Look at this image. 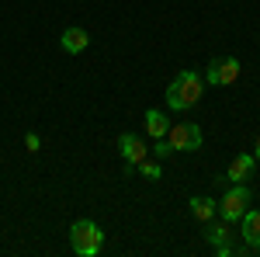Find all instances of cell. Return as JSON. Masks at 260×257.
I'll use <instances>...</instances> for the list:
<instances>
[{
  "label": "cell",
  "mask_w": 260,
  "mask_h": 257,
  "mask_svg": "<svg viewBox=\"0 0 260 257\" xmlns=\"http://www.w3.org/2000/svg\"><path fill=\"white\" fill-rule=\"evenodd\" d=\"M198 101H201V77L191 73V70L177 73L174 83L167 87V104H170L174 111H187V108H194Z\"/></svg>",
  "instance_id": "1"
},
{
  "label": "cell",
  "mask_w": 260,
  "mask_h": 257,
  "mask_svg": "<svg viewBox=\"0 0 260 257\" xmlns=\"http://www.w3.org/2000/svg\"><path fill=\"white\" fill-rule=\"evenodd\" d=\"M101 243H104V233H101L98 222H90V219H77V222L70 226V247H73V254H77V257L101 254Z\"/></svg>",
  "instance_id": "2"
},
{
  "label": "cell",
  "mask_w": 260,
  "mask_h": 257,
  "mask_svg": "<svg viewBox=\"0 0 260 257\" xmlns=\"http://www.w3.org/2000/svg\"><path fill=\"white\" fill-rule=\"evenodd\" d=\"M246 209H250V188H246V184H233L219 202V216L225 219V222H236Z\"/></svg>",
  "instance_id": "3"
},
{
  "label": "cell",
  "mask_w": 260,
  "mask_h": 257,
  "mask_svg": "<svg viewBox=\"0 0 260 257\" xmlns=\"http://www.w3.org/2000/svg\"><path fill=\"white\" fill-rule=\"evenodd\" d=\"M167 142H170L174 150L194 153V150H201V129L194 122H177V125L167 129Z\"/></svg>",
  "instance_id": "4"
},
{
  "label": "cell",
  "mask_w": 260,
  "mask_h": 257,
  "mask_svg": "<svg viewBox=\"0 0 260 257\" xmlns=\"http://www.w3.org/2000/svg\"><path fill=\"white\" fill-rule=\"evenodd\" d=\"M236 77H240V60H236V56L212 60V63H208V70H205V80H208L212 87H225V83H233Z\"/></svg>",
  "instance_id": "5"
},
{
  "label": "cell",
  "mask_w": 260,
  "mask_h": 257,
  "mask_svg": "<svg viewBox=\"0 0 260 257\" xmlns=\"http://www.w3.org/2000/svg\"><path fill=\"white\" fill-rule=\"evenodd\" d=\"M118 150H121V157H125V163H139V160H146V142H142L136 132H125V136L118 139Z\"/></svg>",
  "instance_id": "6"
},
{
  "label": "cell",
  "mask_w": 260,
  "mask_h": 257,
  "mask_svg": "<svg viewBox=\"0 0 260 257\" xmlns=\"http://www.w3.org/2000/svg\"><path fill=\"white\" fill-rule=\"evenodd\" d=\"M240 222H243V240H246V247L260 254V212L246 209V212L240 216Z\"/></svg>",
  "instance_id": "7"
},
{
  "label": "cell",
  "mask_w": 260,
  "mask_h": 257,
  "mask_svg": "<svg viewBox=\"0 0 260 257\" xmlns=\"http://www.w3.org/2000/svg\"><path fill=\"white\" fill-rule=\"evenodd\" d=\"M253 163H257V157H250V153H240V157L229 163V170H225V178L233 181V184H243V181L253 174Z\"/></svg>",
  "instance_id": "8"
},
{
  "label": "cell",
  "mask_w": 260,
  "mask_h": 257,
  "mask_svg": "<svg viewBox=\"0 0 260 257\" xmlns=\"http://www.w3.org/2000/svg\"><path fill=\"white\" fill-rule=\"evenodd\" d=\"M59 45L66 49V52H73V56H77V52H83V49L90 45V35H87L83 28H66V32H62V39H59Z\"/></svg>",
  "instance_id": "9"
},
{
  "label": "cell",
  "mask_w": 260,
  "mask_h": 257,
  "mask_svg": "<svg viewBox=\"0 0 260 257\" xmlns=\"http://www.w3.org/2000/svg\"><path fill=\"white\" fill-rule=\"evenodd\" d=\"M205 240H208V243H212V247H215V254H229V240H225V226H219V222H215V219H208V222H205Z\"/></svg>",
  "instance_id": "10"
},
{
  "label": "cell",
  "mask_w": 260,
  "mask_h": 257,
  "mask_svg": "<svg viewBox=\"0 0 260 257\" xmlns=\"http://www.w3.org/2000/svg\"><path fill=\"white\" fill-rule=\"evenodd\" d=\"M191 216L198 219V222H208V219H215V216H219V202H212V198H205V195L191 198Z\"/></svg>",
  "instance_id": "11"
},
{
  "label": "cell",
  "mask_w": 260,
  "mask_h": 257,
  "mask_svg": "<svg viewBox=\"0 0 260 257\" xmlns=\"http://www.w3.org/2000/svg\"><path fill=\"white\" fill-rule=\"evenodd\" d=\"M146 132H149L153 139H163V136H167V115L156 111V108L146 111Z\"/></svg>",
  "instance_id": "12"
},
{
  "label": "cell",
  "mask_w": 260,
  "mask_h": 257,
  "mask_svg": "<svg viewBox=\"0 0 260 257\" xmlns=\"http://www.w3.org/2000/svg\"><path fill=\"white\" fill-rule=\"evenodd\" d=\"M136 167H139V174L146 181H160V163H156V160H139Z\"/></svg>",
  "instance_id": "13"
},
{
  "label": "cell",
  "mask_w": 260,
  "mask_h": 257,
  "mask_svg": "<svg viewBox=\"0 0 260 257\" xmlns=\"http://www.w3.org/2000/svg\"><path fill=\"white\" fill-rule=\"evenodd\" d=\"M170 153H174V146L167 142V136H163V139H156V146H153V157H156V160H167Z\"/></svg>",
  "instance_id": "14"
},
{
  "label": "cell",
  "mask_w": 260,
  "mask_h": 257,
  "mask_svg": "<svg viewBox=\"0 0 260 257\" xmlns=\"http://www.w3.org/2000/svg\"><path fill=\"white\" fill-rule=\"evenodd\" d=\"M24 146H28L31 153H35V150H39V146H42V139L35 136V132H28V136H24Z\"/></svg>",
  "instance_id": "15"
},
{
  "label": "cell",
  "mask_w": 260,
  "mask_h": 257,
  "mask_svg": "<svg viewBox=\"0 0 260 257\" xmlns=\"http://www.w3.org/2000/svg\"><path fill=\"white\" fill-rule=\"evenodd\" d=\"M257 160H260V139H257Z\"/></svg>",
  "instance_id": "16"
}]
</instances>
